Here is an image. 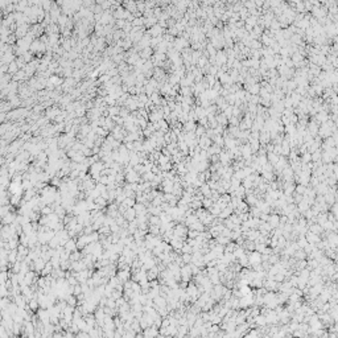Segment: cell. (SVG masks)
Returning a JSON list of instances; mask_svg holds the SVG:
<instances>
[{"mask_svg":"<svg viewBox=\"0 0 338 338\" xmlns=\"http://www.w3.org/2000/svg\"><path fill=\"white\" fill-rule=\"evenodd\" d=\"M116 275H118L119 279H120L122 283H125L127 280H131L132 272H131V270H118Z\"/></svg>","mask_w":338,"mask_h":338,"instance_id":"obj_2","label":"cell"},{"mask_svg":"<svg viewBox=\"0 0 338 338\" xmlns=\"http://www.w3.org/2000/svg\"><path fill=\"white\" fill-rule=\"evenodd\" d=\"M81 293H83V291H82L81 283H78V284H75V285H74V291H73V294L78 296V294H81Z\"/></svg>","mask_w":338,"mask_h":338,"instance_id":"obj_21","label":"cell"},{"mask_svg":"<svg viewBox=\"0 0 338 338\" xmlns=\"http://www.w3.org/2000/svg\"><path fill=\"white\" fill-rule=\"evenodd\" d=\"M268 223L272 226V228L279 227V225H280V217H279L277 214H271L270 218H268Z\"/></svg>","mask_w":338,"mask_h":338,"instance_id":"obj_7","label":"cell"},{"mask_svg":"<svg viewBox=\"0 0 338 338\" xmlns=\"http://www.w3.org/2000/svg\"><path fill=\"white\" fill-rule=\"evenodd\" d=\"M16 217H17V213H15L13 210L9 211L5 217L2 218V225H12L16 221Z\"/></svg>","mask_w":338,"mask_h":338,"instance_id":"obj_3","label":"cell"},{"mask_svg":"<svg viewBox=\"0 0 338 338\" xmlns=\"http://www.w3.org/2000/svg\"><path fill=\"white\" fill-rule=\"evenodd\" d=\"M160 168H161V171H171V169H172V165H171V163H167V164L160 165Z\"/></svg>","mask_w":338,"mask_h":338,"instance_id":"obj_24","label":"cell"},{"mask_svg":"<svg viewBox=\"0 0 338 338\" xmlns=\"http://www.w3.org/2000/svg\"><path fill=\"white\" fill-rule=\"evenodd\" d=\"M149 225H158V226H161L163 225V221L160 219V217L158 215H149Z\"/></svg>","mask_w":338,"mask_h":338,"instance_id":"obj_14","label":"cell"},{"mask_svg":"<svg viewBox=\"0 0 338 338\" xmlns=\"http://www.w3.org/2000/svg\"><path fill=\"white\" fill-rule=\"evenodd\" d=\"M77 240H78V238H70V239L66 242V244L64 246L65 250L69 251V252H73V251L78 250V247H77Z\"/></svg>","mask_w":338,"mask_h":338,"instance_id":"obj_4","label":"cell"},{"mask_svg":"<svg viewBox=\"0 0 338 338\" xmlns=\"http://www.w3.org/2000/svg\"><path fill=\"white\" fill-rule=\"evenodd\" d=\"M296 193H299V194H304V193H305V186H304L303 184H300L299 186L296 188Z\"/></svg>","mask_w":338,"mask_h":338,"instance_id":"obj_22","label":"cell"},{"mask_svg":"<svg viewBox=\"0 0 338 338\" xmlns=\"http://www.w3.org/2000/svg\"><path fill=\"white\" fill-rule=\"evenodd\" d=\"M310 230H312V233H314V234H320L318 231H321V227L317 226V225H313V226L310 227Z\"/></svg>","mask_w":338,"mask_h":338,"instance_id":"obj_25","label":"cell"},{"mask_svg":"<svg viewBox=\"0 0 338 338\" xmlns=\"http://www.w3.org/2000/svg\"><path fill=\"white\" fill-rule=\"evenodd\" d=\"M134 209L136 210V214H137V215L148 214V207L145 206L144 204H141V202H136V205L134 206Z\"/></svg>","mask_w":338,"mask_h":338,"instance_id":"obj_6","label":"cell"},{"mask_svg":"<svg viewBox=\"0 0 338 338\" xmlns=\"http://www.w3.org/2000/svg\"><path fill=\"white\" fill-rule=\"evenodd\" d=\"M11 271H12V272H15V273H19L20 271H21V261H16V263H13Z\"/></svg>","mask_w":338,"mask_h":338,"instance_id":"obj_19","label":"cell"},{"mask_svg":"<svg viewBox=\"0 0 338 338\" xmlns=\"http://www.w3.org/2000/svg\"><path fill=\"white\" fill-rule=\"evenodd\" d=\"M28 306H29V309L31 310H33V312H37V310L40 309V303H38V300H37V297H35V299H32L31 301H29L28 303Z\"/></svg>","mask_w":338,"mask_h":338,"instance_id":"obj_11","label":"cell"},{"mask_svg":"<svg viewBox=\"0 0 338 338\" xmlns=\"http://www.w3.org/2000/svg\"><path fill=\"white\" fill-rule=\"evenodd\" d=\"M98 152H99V148H98V147H94V148H92V153H98Z\"/></svg>","mask_w":338,"mask_h":338,"instance_id":"obj_27","label":"cell"},{"mask_svg":"<svg viewBox=\"0 0 338 338\" xmlns=\"http://www.w3.org/2000/svg\"><path fill=\"white\" fill-rule=\"evenodd\" d=\"M173 185H174L173 180H171V178H164L160 186H161V189H163L164 193H172V190H173Z\"/></svg>","mask_w":338,"mask_h":338,"instance_id":"obj_1","label":"cell"},{"mask_svg":"<svg viewBox=\"0 0 338 338\" xmlns=\"http://www.w3.org/2000/svg\"><path fill=\"white\" fill-rule=\"evenodd\" d=\"M200 234H201L200 231H197V230H190V228H189V231H188V238H190V239H197Z\"/></svg>","mask_w":338,"mask_h":338,"instance_id":"obj_17","label":"cell"},{"mask_svg":"<svg viewBox=\"0 0 338 338\" xmlns=\"http://www.w3.org/2000/svg\"><path fill=\"white\" fill-rule=\"evenodd\" d=\"M184 252H190V254L193 252V247H192L188 242L184 243V246H182V248H181V254H184Z\"/></svg>","mask_w":338,"mask_h":338,"instance_id":"obj_18","label":"cell"},{"mask_svg":"<svg viewBox=\"0 0 338 338\" xmlns=\"http://www.w3.org/2000/svg\"><path fill=\"white\" fill-rule=\"evenodd\" d=\"M8 261H9V264H13L17 261V250L8 251Z\"/></svg>","mask_w":338,"mask_h":338,"instance_id":"obj_13","label":"cell"},{"mask_svg":"<svg viewBox=\"0 0 338 338\" xmlns=\"http://www.w3.org/2000/svg\"><path fill=\"white\" fill-rule=\"evenodd\" d=\"M181 256H182V261H184L185 264L192 263V254L190 252H184V254H181Z\"/></svg>","mask_w":338,"mask_h":338,"instance_id":"obj_16","label":"cell"},{"mask_svg":"<svg viewBox=\"0 0 338 338\" xmlns=\"http://www.w3.org/2000/svg\"><path fill=\"white\" fill-rule=\"evenodd\" d=\"M66 303H68V305L77 306V304H78L77 296H75V294H73V293H68V296H66Z\"/></svg>","mask_w":338,"mask_h":338,"instance_id":"obj_10","label":"cell"},{"mask_svg":"<svg viewBox=\"0 0 338 338\" xmlns=\"http://www.w3.org/2000/svg\"><path fill=\"white\" fill-rule=\"evenodd\" d=\"M110 228H111V231H112V233H119V231L122 230V227H120V226H119V225L116 223V221H114V222H112V223L110 225Z\"/></svg>","mask_w":338,"mask_h":338,"instance_id":"obj_20","label":"cell"},{"mask_svg":"<svg viewBox=\"0 0 338 338\" xmlns=\"http://www.w3.org/2000/svg\"><path fill=\"white\" fill-rule=\"evenodd\" d=\"M248 259H250V263L252 266L254 264H259V263H261V255L259 252H250Z\"/></svg>","mask_w":338,"mask_h":338,"instance_id":"obj_8","label":"cell"},{"mask_svg":"<svg viewBox=\"0 0 338 338\" xmlns=\"http://www.w3.org/2000/svg\"><path fill=\"white\" fill-rule=\"evenodd\" d=\"M40 211H41L42 215H49V214H52L53 211H54V209H53L52 205H46V206H44Z\"/></svg>","mask_w":338,"mask_h":338,"instance_id":"obj_15","label":"cell"},{"mask_svg":"<svg viewBox=\"0 0 338 338\" xmlns=\"http://www.w3.org/2000/svg\"><path fill=\"white\" fill-rule=\"evenodd\" d=\"M82 258H83V255H82V251L81 250H75L73 251V252H70V259L71 261H77V260H81Z\"/></svg>","mask_w":338,"mask_h":338,"instance_id":"obj_12","label":"cell"},{"mask_svg":"<svg viewBox=\"0 0 338 338\" xmlns=\"http://www.w3.org/2000/svg\"><path fill=\"white\" fill-rule=\"evenodd\" d=\"M123 215H124V218H125V219H127L128 222L135 221V219H136V217H137L136 210H135L134 207H128L127 210H125V213H124Z\"/></svg>","mask_w":338,"mask_h":338,"instance_id":"obj_5","label":"cell"},{"mask_svg":"<svg viewBox=\"0 0 338 338\" xmlns=\"http://www.w3.org/2000/svg\"><path fill=\"white\" fill-rule=\"evenodd\" d=\"M45 264H46V261H45L44 259H42V258H41V256H38V258H37V259H36V260H35V266H36V272H37V273H40V272H41V271H42V270H44V268H45Z\"/></svg>","mask_w":338,"mask_h":338,"instance_id":"obj_9","label":"cell"},{"mask_svg":"<svg viewBox=\"0 0 338 338\" xmlns=\"http://www.w3.org/2000/svg\"><path fill=\"white\" fill-rule=\"evenodd\" d=\"M101 197H103V198H106V200L108 201V189H106V190H102V192H101Z\"/></svg>","mask_w":338,"mask_h":338,"instance_id":"obj_26","label":"cell"},{"mask_svg":"<svg viewBox=\"0 0 338 338\" xmlns=\"http://www.w3.org/2000/svg\"><path fill=\"white\" fill-rule=\"evenodd\" d=\"M270 161H271V164L276 165L277 161H279V157H277V156H273V155H270Z\"/></svg>","mask_w":338,"mask_h":338,"instance_id":"obj_23","label":"cell"}]
</instances>
